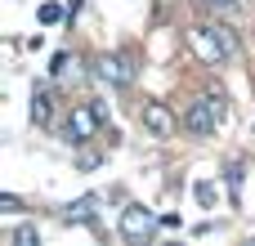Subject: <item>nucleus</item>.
Here are the masks:
<instances>
[{"label":"nucleus","instance_id":"nucleus-12","mask_svg":"<svg viewBox=\"0 0 255 246\" xmlns=\"http://www.w3.org/2000/svg\"><path fill=\"white\" fill-rule=\"evenodd\" d=\"M0 211H4V215H18V211H22V202H18L13 193H4V197H0Z\"/></svg>","mask_w":255,"mask_h":246},{"label":"nucleus","instance_id":"nucleus-10","mask_svg":"<svg viewBox=\"0 0 255 246\" xmlns=\"http://www.w3.org/2000/svg\"><path fill=\"white\" fill-rule=\"evenodd\" d=\"M13 246H40V233L31 224H22V229H13Z\"/></svg>","mask_w":255,"mask_h":246},{"label":"nucleus","instance_id":"nucleus-3","mask_svg":"<svg viewBox=\"0 0 255 246\" xmlns=\"http://www.w3.org/2000/svg\"><path fill=\"white\" fill-rule=\"evenodd\" d=\"M220 117H224V108H220V99H193L188 108H184V130L188 134H215V125H220Z\"/></svg>","mask_w":255,"mask_h":246},{"label":"nucleus","instance_id":"nucleus-5","mask_svg":"<svg viewBox=\"0 0 255 246\" xmlns=\"http://www.w3.org/2000/svg\"><path fill=\"white\" fill-rule=\"evenodd\" d=\"M139 121H143V130L152 134V139H170L175 134V125H184L166 103H157V99H148L143 108H139Z\"/></svg>","mask_w":255,"mask_h":246},{"label":"nucleus","instance_id":"nucleus-9","mask_svg":"<svg viewBox=\"0 0 255 246\" xmlns=\"http://www.w3.org/2000/svg\"><path fill=\"white\" fill-rule=\"evenodd\" d=\"M193 193H197V202H202L206 211H215V206H220V184H211V179H202V184H197Z\"/></svg>","mask_w":255,"mask_h":246},{"label":"nucleus","instance_id":"nucleus-7","mask_svg":"<svg viewBox=\"0 0 255 246\" xmlns=\"http://www.w3.org/2000/svg\"><path fill=\"white\" fill-rule=\"evenodd\" d=\"M99 206H103V197H99V193L76 197V202L63 211V220H67V224H94V211H99Z\"/></svg>","mask_w":255,"mask_h":246},{"label":"nucleus","instance_id":"nucleus-13","mask_svg":"<svg viewBox=\"0 0 255 246\" xmlns=\"http://www.w3.org/2000/svg\"><path fill=\"white\" fill-rule=\"evenodd\" d=\"M229 188H233V197H238V188H242V170H238V166H229Z\"/></svg>","mask_w":255,"mask_h":246},{"label":"nucleus","instance_id":"nucleus-2","mask_svg":"<svg viewBox=\"0 0 255 246\" xmlns=\"http://www.w3.org/2000/svg\"><path fill=\"white\" fill-rule=\"evenodd\" d=\"M99 130H103V112L94 103H72L67 108V121H63L67 143H90V139H99Z\"/></svg>","mask_w":255,"mask_h":246},{"label":"nucleus","instance_id":"nucleus-6","mask_svg":"<svg viewBox=\"0 0 255 246\" xmlns=\"http://www.w3.org/2000/svg\"><path fill=\"white\" fill-rule=\"evenodd\" d=\"M94 67H99V76H103L108 85H117V90L134 81V67H130V58H126V54H99V63H94Z\"/></svg>","mask_w":255,"mask_h":246},{"label":"nucleus","instance_id":"nucleus-8","mask_svg":"<svg viewBox=\"0 0 255 246\" xmlns=\"http://www.w3.org/2000/svg\"><path fill=\"white\" fill-rule=\"evenodd\" d=\"M49 117H54V94L40 85V90L31 94V121H36V125H49Z\"/></svg>","mask_w":255,"mask_h":246},{"label":"nucleus","instance_id":"nucleus-14","mask_svg":"<svg viewBox=\"0 0 255 246\" xmlns=\"http://www.w3.org/2000/svg\"><path fill=\"white\" fill-rule=\"evenodd\" d=\"M206 4H211V9H233L238 0H206Z\"/></svg>","mask_w":255,"mask_h":246},{"label":"nucleus","instance_id":"nucleus-4","mask_svg":"<svg viewBox=\"0 0 255 246\" xmlns=\"http://www.w3.org/2000/svg\"><path fill=\"white\" fill-rule=\"evenodd\" d=\"M152 233H157V215H152L148 206L130 202V206L121 211V238H126V242H148Z\"/></svg>","mask_w":255,"mask_h":246},{"label":"nucleus","instance_id":"nucleus-11","mask_svg":"<svg viewBox=\"0 0 255 246\" xmlns=\"http://www.w3.org/2000/svg\"><path fill=\"white\" fill-rule=\"evenodd\" d=\"M58 18H63V9H58V4H40V22H45V27H54Z\"/></svg>","mask_w":255,"mask_h":246},{"label":"nucleus","instance_id":"nucleus-1","mask_svg":"<svg viewBox=\"0 0 255 246\" xmlns=\"http://www.w3.org/2000/svg\"><path fill=\"white\" fill-rule=\"evenodd\" d=\"M188 45H193V54L206 63V67H224L229 58H233V31H224V27H211V22H193L188 27Z\"/></svg>","mask_w":255,"mask_h":246}]
</instances>
